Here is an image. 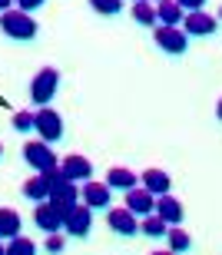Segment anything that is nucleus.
I'll return each mask as SVG.
<instances>
[{"instance_id":"f704fd0d","label":"nucleus","mask_w":222,"mask_h":255,"mask_svg":"<svg viewBox=\"0 0 222 255\" xmlns=\"http://www.w3.org/2000/svg\"><path fill=\"white\" fill-rule=\"evenodd\" d=\"M219 17H222V10H219Z\"/></svg>"},{"instance_id":"6e6552de","label":"nucleus","mask_w":222,"mask_h":255,"mask_svg":"<svg viewBox=\"0 0 222 255\" xmlns=\"http://www.w3.org/2000/svg\"><path fill=\"white\" fill-rule=\"evenodd\" d=\"M33 222H37L40 232L53 236V232L63 229V212H60V206H53L50 199H43V202H37V209H33Z\"/></svg>"},{"instance_id":"f03ea898","label":"nucleus","mask_w":222,"mask_h":255,"mask_svg":"<svg viewBox=\"0 0 222 255\" xmlns=\"http://www.w3.org/2000/svg\"><path fill=\"white\" fill-rule=\"evenodd\" d=\"M57 90H60V70L57 66H43V70H37V76L30 80V103L37 106V110H43L47 103H53Z\"/></svg>"},{"instance_id":"72a5a7b5","label":"nucleus","mask_w":222,"mask_h":255,"mask_svg":"<svg viewBox=\"0 0 222 255\" xmlns=\"http://www.w3.org/2000/svg\"><path fill=\"white\" fill-rule=\"evenodd\" d=\"M0 156H3V146H0Z\"/></svg>"},{"instance_id":"2f4dec72","label":"nucleus","mask_w":222,"mask_h":255,"mask_svg":"<svg viewBox=\"0 0 222 255\" xmlns=\"http://www.w3.org/2000/svg\"><path fill=\"white\" fill-rule=\"evenodd\" d=\"M136 3H159V0H136Z\"/></svg>"},{"instance_id":"bb28decb","label":"nucleus","mask_w":222,"mask_h":255,"mask_svg":"<svg viewBox=\"0 0 222 255\" xmlns=\"http://www.w3.org/2000/svg\"><path fill=\"white\" fill-rule=\"evenodd\" d=\"M17 3V10H23V13H33V10H40L47 0H13Z\"/></svg>"},{"instance_id":"6ab92c4d","label":"nucleus","mask_w":222,"mask_h":255,"mask_svg":"<svg viewBox=\"0 0 222 255\" xmlns=\"http://www.w3.org/2000/svg\"><path fill=\"white\" fill-rule=\"evenodd\" d=\"M23 199H30V202H43V199H50V182L40 176V172H33L27 182H23Z\"/></svg>"},{"instance_id":"a878e982","label":"nucleus","mask_w":222,"mask_h":255,"mask_svg":"<svg viewBox=\"0 0 222 255\" xmlns=\"http://www.w3.org/2000/svg\"><path fill=\"white\" fill-rule=\"evenodd\" d=\"M43 249H47L50 255H60V252H63V249H67V239L60 236V232H53V236L47 239V246H43Z\"/></svg>"},{"instance_id":"9d476101","label":"nucleus","mask_w":222,"mask_h":255,"mask_svg":"<svg viewBox=\"0 0 222 255\" xmlns=\"http://www.w3.org/2000/svg\"><path fill=\"white\" fill-rule=\"evenodd\" d=\"M80 202L87 209H110L113 202V189H110L107 182H83V189H80Z\"/></svg>"},{"instance_id":"f3484780","label":"nucleus","mask_w":222,"mask_h":255,"mask_svg":"<svg viewBox=\"0 0 222 255\" xmlns=\"http://www.w3.org/2000/svg\"><path fill=\"white\" fill-rule=\"evenodd\" d=\"M186 17V10L176 3V0H159L156 3V20L163 23V27H179Z\"/></svg>"},{"instance_id":"2eb2a0df","label":"nucleus","mask_w":222,"mask_h":255,"mask_svg":"<svg viewBox=\"0 0 222 255\" xmlns=\"http://www.w3.org/2000/svg\"><path fill=\"white\" fill-rule=\"evenodd\" d=\"M139 186H143L146 192H153V196H169L173 179H169V172H166V169H146L143 176H139Z\"/></svg>"},{"instance_id":"dca6fc26","label":"nucleus","mask_w":222,"mask_h":255,"mask_svg":"<svg viewBox=\"0 0 222 255\" xmlns=\"http://www.w3.org/2000/svg\"><path fill=\"white\" fill-rule=\"evenodd\" d=\"M107 186L113 192H129L139 186V176H136L133 169H126V166H113V169L107 172Z\"/></svg>"},{"instance_id":"9b49d317","label":"nucleus","mask_w":222,"mask_h":255,"mask_svg":"<svg viewBox=\"0 0 222 255\" xmlns=\"http://www.w3.org/2000/svg\"><path fill=\"white\" fill-rule=\"evenodd\" d=\"M50 202L53 206H60V212H63V219H67V212L80 202V189H77V182H70V179H60L50 186Z\"/></svg>"},{"instance_id":"a211bd4d","label":"nucleus","mask_w":222,"mask_h":255,"mask_svg":"<svg viewBox=\"0 0 222 255\" xmlns=\"http://www.w3.org/2000/svg\"><path fill=\"white\" fill-rule=\"evenodd\" d=\"M20 212L17 209H10V206H0V239H17L20 236Z\"/></svg>"},{"instance_id":"cd10ccee","label":"nucleus","mask_w":222,"mask_h":255,"mask_svg":"<svg viewBox=\"0 0 222 255\" xmlns=\"http://www.w3.org/2000/svg\"><path fill=\"white\" fill-rule=\"evenodd\" d=\"M176 3H179L186 13H193V10H203L206 7V0H176Z\"/></svg>"},{"instance_id":"4be33fe9","label":"nucleus","mask_w":222,"mask_h":255,"mask_svg":"<svg viewBox=\"0 0 222 255\" xmlns=\"http://www.w3.org/2000/svg\"><path fill=\"white\" fill-rule=\"evenodd\" d=\"M133 20L139 27H159L156 20V3H133Z\"/></svg>"},{"instance_id":"0eeeda50","label":"nucleus","mask_w":222,"mask_h":255,"mask_svg":"<svg viewBox=\"0 0 222 255\" xmlns=\"http://www.w3.org/2000/svg\"><path fill=\"white\" fill-rule=\"evenodd\" d=\"M107 226L113 229V236H123V239H133V236H139V219L129 212V209H107Z\"/></svg>"},{"instance_id":"20e7f679","label":"nucleus","mask_w":222,"mask_h":255,"mask_svg":"<svg viewBox=\"0 0 222 255\" xmlns=\"http://www.w3.org/2000/svg\"><path fill=\"white\" fill-rule=\"evenodd\" d=\"M23 159H27V166L33 172H47V169H57L60 159L53 156V149H50V142L37 139V142H27L23 146Z\"/></svg>"},{"instance_id":"b1692460","label":"nucleus","mask_w":222,"mask_h":255,"mask_svg":"<svg viewBox=\"0 0 222 255\" xmlns=\"http://www.w3.org/2000/svg\"><path fill=\"white\" fill-rule=\"evenodd\" d=\"M90 7L97 13H103V17H116L123 10V0H90Z\"/></svg>"},{"instance_id":"ddd939ff","label":"nucleus","mask_w":222,"mask_h":255,"mask_svg":"<svg viewBox=\"0 0 222 255\" xmlns=\"http://www.w3.org/2000/svg\"><path fill=\"white\" fill-rule=\"evenodd\" d=\"M126 209H129L136 219L153 216V212H156V196H153V192H146L143 186H136V189L126 192Z\"/></svg>"},{"instance_id":"4468645a","label":"nucleus","mask_w":222,"mask_h":255,"mask_svg":"<svg viewBox=\"0 0 222 255\" xmlns=\"http://www.w3.org/2000/svg\"><path fill=\"white\" fill-rule=\"evenodd\" d=\"M156 216L173 229V226H179V222L186 219V209H183V202L173 199V196H156Z\"/></svg>"},{"instance_id":"7ed1b4c3","label":"nucleus","mask_w":222,"mask_h":255,"mask_svg":"<svg viewBox=\"0 0 222 255\" xmlns=\"http://www.w3.org/2000/svg\"><path fill=\"white\" fill-rule=\"evenodd\" d=\"M33 132H37L43 142H60L63 139V116H60L57 110H50V106L37 110V113H33Z\"/></svg>"},{"instance_id":"39448f33","label":"nucleus","mask_w":222,"mask_h":255,"mask_svg":"<svg viewBox=\"0 0 222 255\" xmlns=\"http://www.w3.org/2000/svg\"><path fill=\"white\" fill-rule=\"evenodd\" d=\"M153 40L163 53H173V57L186 53V47H189V37H186L183 27H163V23H159V27L153 30Z\"/></svg>"},{"instance_id":"f8f14e48","label":"nucleus","mask_w":222,"mask_h":255,"mask_svg":"<svg viewBox=\"0 0 222 255\" xmlns=\"http://www.w3.org/2000/svg\"><path fill=\"white\" fill-rule=\"evenodd\" d=\"M60 172H63L70 182H90L93 179V162H90L87 156L73 152V156H67V159L60 162Z\"/></svg>"},{"instance_id":"5701e85b","label":"nucleus","mask_w":222,"mask_h":255,"mask_svg":"<svg viewBox=\"0 0 222 255\" xmlns=\"http://www.w3.org/2000/svg\"><path fill=\"white\" fill-rule=\"evenodd\" d=\"M37 252H40L37 242L27 239V236H17V239H10V242H7V255H37Z\"/></svg>"},{"instance_id":"423d86ee","label":"nucleus","mask_w":222,"mask_h":255,"mask_svg":"<svg viewBox=\"0 0 222 255\" xmlns=\"http://www.w3.org/2000/svg\"><path fill=\"white\" fill-rule=\"evenodd\" d=\"M63 232L73 236V239H87L90 232H93V209L77 202V206L67 212V219H63Z\"/></svg>"},{"instance_id":"7c9ffc66","label":"nucleus","mask_w":222,"mask_h":255,"mask_svg":"<svg viewBox=\"0 0 222 255\" xmlns=\"http://www.w3.org/2000/svg\"><path fill=\"white\" fill-rule=\"evenodd\" d=\"M0 255H7V246H3V239H0Z\"/></svg>"},{"instance_id":"393cba45","label":"nucleus","mask_w":222,"mask_h":255,"mask_svg":"<svg viewBox=\"0 0 222 255\" xmlns=\"http://www.w3.org/2000/svg\"><path fill=\"white\" fill-rule=\"evenodd\" d=\"M13 129L17 132H33V110H20V113H13Z\"/></svg>"},{"instance_id":"1a4fd4ad","label":"nucleus","mask_w":222,"mask_h":255,"mask_svg":"<svg viewBox=\"0 0 222 255\" xmlns=\"http://www.w3.org/2000/svg\"><path fill=\"white\" fill-rule=\"evenodd\" d=\"M183 30H186V37H213L219 30V20L209 17L206 10H193V13L183 17Z\"/></svg>"},{"instance_id":"c756f323","label":"nucleus","mask_w":222,"mask_h":255,"mask_svg":"<svg viewBox=\"0 0 222 255\" xmlns=\"http://www.w3.org/2000/svg\"><path fill=\"white\" fill-rule=\"evenodd\" d=\"M216 116L222 120V96H219V103H216Z\"/></svg>"},{"instance_id":"aec40b11","label":"nucleus","mask_w":222,"mask_h":255,"mask_svg":"<svg viewBox=\"0 0 222 255\" xmlns=\"http://www.w3.org/2000/svg\"><path fill=\"white\" fill-rule=\"evenodd\" d=\"M166 242H169V252L173 255H183V252L193 249V236H189L186 229H179V226H173L169 232H166Z\"/></svg>"},{"instance_id":"473e14b6","label":"nucleus","mask_w":222,"mask_h":255,"mask_svg":"<svg viewBox=\"0 0 222 255\" xmlns=\"http://www.w3.org/2000/svg\"><path fill=\"white\" fill-rule=\"evenodd\" d=\"M149 255H173V252H149Z\"/></svg>"},{"instance_id":"f257e3e1","label":"nucleus","mask_w":222,"mask_h":255,"mask_svg":"<svg viewBox=\"0 0 222 255\" xmlns=\"http://www.w3.org/2000/svg\"><path fill=\"white\" fill-rule=\"evenodd\" d=\"M0 30H3V37L20 40V43H27V40H33L40 33L37 20L30 17V13H23V10H17V7H10V10L0 13Z\"/></svg>"},{"instance_id":"412c9836","label":"nucleus","mask_w":222,"mask_h":255,"mask_svg":"<svg viewBox=\"0 0 222 255\" xmlns=\"http://www.w3.org/2000/svg\"><path fill=\"white\" fill-rule=\"evenodd\" d=\"M166 232H169V226H166L156 212L139 219V236H146V239H166Z\"/></svg>"},{"instance_id":"c85d7f7f","label":"nucleus","mask_w":222,"mask_h":255,"mask_svg":"<svg viewBox=\"0 0 222 255\" xmlns=\"http://www.w3.org/2000/svg\"><path fill=\"white\" fill-rule=\"evenodd\" d=\"M10 3H13V0H0V13H3V10H10Z\"/></svg>"}]
</instances>
